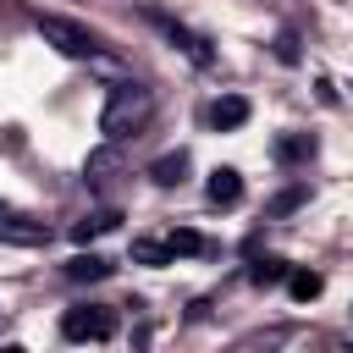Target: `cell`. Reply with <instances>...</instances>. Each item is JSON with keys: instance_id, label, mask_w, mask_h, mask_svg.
<instances>
[{"instance_id": "cell-1", "label": "cell", "mask_w": 353, "mask_h": 353, "mask_svg": "<svg viewBox=\"0 0 353 353\" xmlns=\"http://www.w3.org/2000/svg\"><path fill=\"white\" fill-rule=\"evenodd\" d=\"M149 116H154V94L143 83H116L110 99H105V110H99V132L110 143H127V138H138L149 127Z\"/></svg>"}, {"instance_id": "cell-2", "label": "cell", "mask_w": 353, "mask_h": 353, "mask_svg": "<svg viewBox=\"0 0 353 353\" xmlns=\"http://www.w3.org/2000/svg\"><path fill=\"white\" fill-rule=\"evenodd\" d=\"M33 28H39L44 44H55V50L72 55V61H99V55H105L99 33H88L83 22H72V17H61V11H33Z\"/></svg>"}, {"instance_id": "cell-3", "label": "cell", "mask_w": 353, "mask_h": 353, "mask_svg": "<svg viewBox=\"0 0 353 353\" xmlns=\"http://www.w3.org/2000/svg\"><path fill=\"white\" fill-rule=\"evenodd\" d=\"M61 336L66 342H110L116 336V314L99 309V303H77L61 314Z\"/></svg>"}, {"instance_id": "cell-4", "label": "cell", "mask_w": 353, "mask_h": 353, "mask_svg": "<svg viewBox=\"0 0 353 353\" xmlns=\"http://www.w3.org/2000/svg\"><path fill=\"white\" fill-rule=\"evenodd\" d=\"M143 17H149V22H154V28L165 33V44H176V50H182V55H188L193 66H210V61H215V50H210V44H204V39L193 33V28H182L176 17H165V11H154V6H149Z\"/></svg>"}, {"instance_id": "cell-5", "label": "cell", "mask_w": 353, "mask_h": 353, "mask_svg": "<svg viewBox=\"0 0 353 353\" xmlns=\"http://www.w3.org/2000/svg\"><path fill=\"white\" fill-rule=\"evenodd\" d=\"M0 237H11V243H50V226L44 221H28V215H17V210H6L0 204Z\"/></svg>"}, {"instance_id": "cell-6", "label": "cell", "mask_w": 353, "mask_h": 353, "mask_svg": "<svg viewBox=\"0 0 353 353\" xmlns=\"http://www.w3.org/2000/svg\"><path fill=\"white\" fill-rule=\"evenodd\" d=\"M204 193H210V204L232 210V204L243 199V176H237L232 165H221V171H210V188H204Z\"/></svg>"}, {"instance_id": "cell-7", "label": "cell", "mask_w": 353, "mask_h": 353, "mask_svg": "<svg viewBox=\"0 0 353 353\" xmlns=\"http://www.w3.org/2000/svg\"><path fill=\"white\" fill-rule=\"evenodd\" d=\"M210 121H215L221 132H232V127H243V121H248V99H243V94H221V99L210 105Z\"/></svg>"}, {"instance_id": "cell-8", "label": "cell", "mask_w": 353, "mask_h": 353, "mask_svg": "<svg viewBox=\"0 0 353 353\" xmlns=\"http://www.w3.org/2000/svg\"><path fill=\"white\" fill-rule=\"evenodd\" d=\"M276 160H281V165L314 160V132H287V138H276Z\"/></svg>"}, {"instance_id": "cell-9", "label": "cell", "mask_w": 353, "mask_h": 353, "mask_svg": "<svg viewBox=\"0 0 353 353\" xmlns=\"http://www.w3.org/2000/svg\"><path fill=\"white\" fill-rule=\"evenodd\" d=\"M116 210H99V215H83L77 226H72V243H94V237H105V232H116Z\"/></svg>"}, {"instance_id": "cell-10", "label": "cell", "mask_w": 353, "mask_h": 353, "mask_svg": "<svg viewBox=\"0 0 353 353\" xmlns=\"http://www.w3.org/2000/svg\"><path fill=\"white\" fill-rule=\"evenodd\" d=\"M116 165H121V160H116V143L105 138V143H99V149L88 154V165H83V176H88V182H110V171H116Z\"/></svg>"}, {"instance_id": "cell-11", "label": "cell", "mask_w": 353, "mask_h": 353, "mask_svg": "<svg viewBox=\"0 0 353 353\" xmlns=\"http://www.w3.org/2000/svg\"><path fill=\"white\" fill-rule=\"evenodd\" d=\"M149 176H154L160 188H176V182L188 176V154H182V149H176V154H160V160L149 165Z\"/></svg>"}, {"instance_id": "cell-12", "label": "cell", "mask_w": 353, "mask_h": 353, "mask_svg": "<svg viewBox=\"0 0 353 353\" xmlns=\"http://www.w3.org/2000/svg\"><path fill=\"white\" fill-rule=\"evenodd\" d=\"M105 276H110V259H99V254H77L66 265V281H105Z\"/></svg>"}, {"instance_id": "cell-13", "label": "cell", "mask_w": 353, "mask_h": 353, "mask_svg": "<svg viewBox=\"0 0 353 353\" xmlns=\"http://www.w3.org/2000/svg\"><path fill=\"white\" fill-rule=\"evenodd\" d=\"M132 259H143V265H171L176 254H171V243H154V237H138V243H132Z\"/></svg>"}, {"instance_id": "cell-14", "label": "cell", "mask_w": 353, "mask_h": 353, "mask_svg": "<svg viewBox=\"0 0 353 353\" xmlns=\"http://www.w3.org/2000/svg\"><path fill=\"white\" fill-rule=\"evenodd\" d=\"M287 292H292L298 303H309V298L320 292V276H314V270H292V276H287Z\"/></svg>"}, {"instance_id": "cell-15", "label": "cell", "mask_w": 353, "mask_h": 353, "mask_svg": "<svg viewBox=\"0 0 353 353\" xmlns=\"http://www.w3.org/2000/svg\"><path fill=\"white\" fill-rule=\"evenodd\" d=\"M259 287H276V281H287V265L281 259H254V270H248Z\"/></svg>"}, {"instance_id": "cell-16", "label": "cell", "mask_w": 353, "mask_h": 353, "mask_svg": "<svg viewBox=\"0 0 353 353\" xmlns=\"http://www.w3.org/2000/svg\"><path fill=\"white\" fill-rule=\"evenodd\" d=\"M298 204H303V182H292L287 193H276V199H270V215H292Z\"/></svg>"}, {"instance_id": "cell-17", "label": "cell", "mask_w": 353, "mask_h": 353, "mask_svg": "<svg viewBox=\"0 0 353 353\" xmlns=\"http://www.w3.org/2000/svg\"><path fill=\"white\" fill-rule=\"evenodd\" d=\"M199 248H204L199 232H171V254H199Z\"/></svg>"}]
</instances>
